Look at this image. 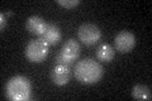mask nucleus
Wrapping results in <instances>:
<instances>
[{
  "instance_id": "obj_1",
  "label": "nucleus",
  "mask_w": 152,
  "mask_h": 101,
  "mask_svg": "<svg viewBox=\"0 0 152 101\" xmlns=\"http://www.w3.org/2000/svg\"><path fill=\"white\" fill-rule=\"evenodd\" d=\"M74 75L76 80L83 85H93L102 80L104 75L103 66L93 58H84L76 62L74 68Z\"/></svg>"
},
{
  "instance_id": "obj_2",
  "label": "nucleus",
  "mask_w": 152,
  "mask_h": 101,
  "mask_svg": "<svg viewBox=\"0 0 152 101\" xmlns=\"http://www.w3.org/2000/svg\"><path fill=\"white\" fill-rule=\"evenodd\" d=\"M7 99L13 101H28L32 97V84L26 76H13L5 85Z\"/></svg>"
},
{
  "instance_id": "obj_3",
  "label": "nucleus",
  "mask_w": 152,
  "mask_h": 101,
  "mask_svg": "<svg viewBox=\"0 0 152 101\" xmlns=\"http://www.w3.org/2000/svg\"><path fill=\"white\" fill-rule=\"evenodd\" d=\"M48 51H50V44L43 38L38 37L36 39L28 42V44L26 46L24 56L32 63H41V62H43L47 58Z\"/></svg>"
},
{
  "instance_id": "obj_4",
  "label": "nucleus",
  "mask_w": 152,
  "mask_h": 101,
  "mask_svg": "<svg viewBox=\"0 0 152 101\" xmlns=\"http://www.w3.org/2000/svg\"><path fill=\"white\" fill-rule=\"evenodd\" d=\"M80 56V44L79 42L70 38L66 41L62 47H61L60 52L57 53L55 62L56 65H66V66H71L74 62L79 58Z\"/></svg>"
},
{
  "instance_id": "obj_5",
  "label": "nucleus",
  "mask_w": 152,
  "mask_h": 101,
  "mask_svg": "<svg viewBox=\"0 0 152 101\" xmlns=\"http://www.w3.org/2000/svg\"><path fill=\"white\" fill-rule=\"evenodd\" d=\"M77 38L79 41L84 43L85 46H94L100 41L102 31L96 24L93 23H84L77 29Z\"/></svg>"
},
{
  "instance_id": "obj_6",
  "label": "nucleus",
  "mask_w": 152,
  "mask_h": 101,
  "mask_svg": "<svg viewBox=\"0 0 152 101\" xmlns=\"http://www.w3.org/2000/svg\"><path fill=\"white\" fill-rule=\"evenodd\" d=\"M136 47V37L129 31H121L114 38V49L121 53H128Z\"/></svg>"
},
{
  "instance_id": "obj_7",
  "label": "nucleus",
  "mask_w": 152,
  "mask_h": 101,
  "mask_svg": "<svg viewBox=\"0 0 152 101\" xmlns=\"http://www.w3.org/2000/svg\"><path fill=\"white\" fill-rule=\"evenodd\" d=\"M71 78L70 66L66 65H56L51 71V80L56 86H65L69 84Z\"/></svg>"
},
{
  "instance_id": "obj_8",
  "label": "nucleus",
  "mask_w": 152,
  "mask_h": 101,
  "mask_svg": "<svg viewBox=\"0 0 152 101\" xmlns=\"http://www.w3.org/2000/svg\"><path fill=\"white\" fill-rule=\"evenodd\" d=\"M47 23L42 17L39 15H31L26 22V29L33 36L41 37L43 34V32L46 29Z\"/></svg>"
},
{
  "instance_id": "obj_9",
  "label": "nucleus",
  "mask_w": 152,
  "mask_h": 101,
  "mask_svg": "<svg viewBox=\"0 0 152 101\" xmlns=\"http://www.w3.org/2000/svg\"><path fill=\"white\" fill-rule=\"evenodd\" d=\"M61 37L62 34H61L60 28L53 23H47L43 34L41 36V38H43L50 46H56L61 41Z\"/></svg>"
},
{
  "instance_id": "obj_10",
  "label": "nucleus",
  "mask_w": 152,
  "mask_h": 101,
  "mask_svg": "<svg viewBox=\"0 0 152 101\" xmlns=\"http://www.w3.org/2000/svg\"><path fill=\"white\" fill-rule=\"evenodd\" d=\"M114 56H115V49L114 47L108 44V43H103L96 48V58L98 61L102 62H110Z\"/></svg>"
},
{
  "instance_id": "obj_11",
  "label": "nucleus",
  "mask_w": 152,
  "mask_h": 101,
  "mask_svg": "<svg viewBox=\"0 0 152 101\" xmlns=\"http://www.w3.org/2000/svg\"><path fill=\"white\" fill-rule=\"evenodd\" d=\"M132 97L134 100H152L151 89L146 85H134L132 89Z\"/></svg>"
},
{
  "instance_id": "obj_12",
  "label": "nucleus",
  "mask_w": 152,
  "mask_h": 101,
  "mask_svg": "<svg viewBox=\"0 0 152 101\" xmlns=\"http://www.w3.org/2000/svg\"><path fill=\"white\" fill-rule=\"evenodd\" d=\"M56 3L66 9H72L75 7H77L81 1L80 0H56Z\"/></svg>"
},
{
  "instance_id": "obj_13",
  "label": "nucleus",
  "mask_w": 152,
  "mask_h": 101,
  "mask_svg": "<svg viewBox=\"0 0 152 101\" xmlns=\"http://www.w3.org/2000/svg\"><path fill=\"white\" fill-rule=\"evenodd\" d=\"M5 27H7V17H5V13H1L0 14V29H1V32L4 31Z\"/></svg>"
}]
</instances>
